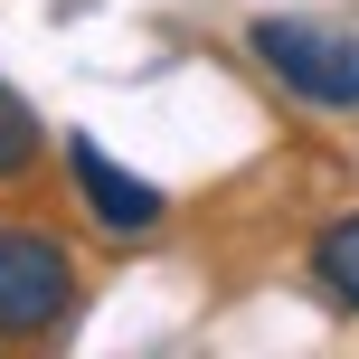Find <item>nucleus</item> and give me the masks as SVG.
Returning <instances> with one entry per match:
<instances>
[{
	"mask_svg": "<svg viewBox=\"0 0 359 359\" xmlns=\"http://www.w3.org/2000/svg\"><path fill=\"white\" fill-rule=\"evenodd\" d=\"M312 274H322V293H331L341 312H359V217L322 227V246H312Z\"/></svg>",
	"mask_w": 359,
	"mask_h": 359,
	"instance_id": "20e7f679",
	"label": "nucleus"
},
{
	"mask_svg": "<svg viewBox=\"0 0 359 359\" xmlns=\"http://www.w3.org/2000/svg\"><path fill=\"white\" fill-rule=\"evenodd\" d=\"M246 48L265 57V76L284 95H303V104L322 114H359V29H331V19H255Z\"/></svg>",
	"mask_w": 359,
	"mask_h": 359,
	"instance_id": "f257e3e1",
	"label": "nucleus"
},
{
	"mask_svg": "<svg viewBox=\"0 0 359 359\" xmlns=\"http://www.w3.org/2000/svg\"><path fill=\"white\" fill-rule=\"evenodd\" d=\"M29 161H38V114L19 104L10 86H0V180H19Z\"/></svg>",
	"mask_w": 359,
	"mask_h": 359,
	"instance_id": "39448f33",
	"label": "nucleus"
},
{
	"mask_svg": "<svg viewBox=\"0 0 359 359\" xmlns=\"http://www.w3.org/2000/svg\"><path fill=\"white\" fill-rule=\"evenodd\" d=\"M76 303V265L57 236L38 227H0V341H38V331H57Z\"/></svg>",
	"mask_w": 359,
	"mask_h": 359,
	"instance_id": "f03ea898",
	"label": "nucleus"
},
{
	"mask_svg": "<svg viewBox=\"0 0 359 359\" xmlns=\"http://www.w3.org/2000/svg\"><path fill=\"white\" fill-rule=\"evenodd\" d=\"M67 180H76V198H86V217H95L104 236H151V227L170 217V198L151 189L142 170H123L95 133H67Z\"/></svg>",
	"mask_w": 359,
	"mask_h": 359,
	"instance_id": "7ed1b4c3",
	"label": "nucleus"
}]
</instances>
